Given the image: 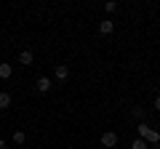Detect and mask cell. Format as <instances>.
<instances>
[{"instance_id": "30bf717a", "label": "cell", "mask_w": 160, "mask_h": 149, "mask_svg": "<svg viewBox=\"0 0 160 149\" xmlns=\"http://www.w3.org/2000/svg\"><path fill=\"white\" fill-rule=\"evenodd\" d=\"M131 115H133V117H136V120H142V123H144V120H147V112H144V109H142V107H133V109H131Z\"/></svg>"}, {"instance_id": "8fae6325", "label": "cell", "mask_w": 160, "mask_h": 149, "mask_svg": "<svg viewBox=\"0 0 160 149\" xmlns=\"http://www.w3.org/2000/svg\"><path fill=\"white\" fill-rule=\"evenodd\" d=\"M131 149H149V144L144 141V138H133V144H131Z\"/></svg>"}, {"instance_id": "ba28073f", "label": "cell", "mask_w": 160, "mask_h": 149, "mask_svg": "<svg viewBox=\"0 0 160 149\" xmlns=\"http://www.w3.org/2000/svg\"><path fill=\"white\" fill-rule=\"evenodd\" d=\"M11 101H13L11 93H6V91L0 93V109H8V107H11Z\"/></svg>"}, {"instance_id": "9a60e30c", "label": "cell", "mask_w": 160, "mask_h": 149, "mask_svg": "<svg viewBox=\"0 0 160 149\" xmlns=\"http://www.w3.org/2000/svg\"><path fill=\"white\" fill-rule=\"evenodd\" d=\"M3 149H11V147H3Z\"/></svg>"}, {"instance_id": "7a4b0ae2", "label": "cell", "mask_w": 160, "mask_h": 149, "mask_svg": "<svg viewBox=\"0 0 160 149\" xmlns=\"http://www.w3.org/2000/svg\"><path fill=\"white\" fill-rule=\"evenodd\" d=\"M102 147L104 149H115L118 147V133L115 131H104L102 133Z\"/></svg>"}, {"instance_id": "5b68a950", "label": "cell", "mask_w": 160, "mask_h": 149, "mask_svg": "<svg viewBox=\"0 0 160 149\" xmlns=\"http://www.w3.org/2000/svg\"><path fill=\"white\" fill-rule=\"evenodd\" d=\"M112 32H115V22H109V19L99 22V35H112Z\"/></svg>"}, {"instance_id": "52a82bcc", "label": "cell", "mask_w": 160, "mask_h": 149, "mask_svg": "<svg viewBox=\"0 0 160 149\" xmlns=\"http://www.w3.org/2000/svg\"><path fill=\"white\" fill-rule=\"evenodd\" d=\"M11 74H13V67H11V64H0V80H8Z\"/></svg>"}, {"instance_id": "9c48e42d", "label": "cell", "mask_w": 160, "mask_h": 149, "mask_svg": "<svg viewBox=\"0 0 160 149\" xmlns=\"http://www.w3.org/2000/svg\"><path fill=\"white\" fill-rule=\"evenodd\" d=\"M24 141H27V133L24 131H13V147H22Z\"/></svg>"}, {"instance_id": "6da1fadb", "label": "cell", "mask_w": 160, "mask_h": 149, "mask_svg": "<svg viewBox=\"0 0 160 149\" xmlns=\"http://www.w3.org/2000/svg\"><path fill=\"white\" fill-rule=\"evenodd\" d=\"M136 133H139V138H144V141L149 144V147L160 144V131L149 128V125H147V120H144V123H139V125H136Z\"/></svg>"}, {"instance_id": "4fadbf2b", "label": "cell", "mask_w": 160, "mask_h": 149, "mask_svg": "<svg viewBox=\"0 0 160 149\" xmlns=\"http://www.w3.org/2000/svg\"><path fill=\"white\" fill-rule=\"evenodd\" d=\"M152 107H155V109L160 112V96H155V104H152Z\"/></svg>"}, {"instance_id": "3957f363", "label": "cell", "mask_w": 160, "mask_h": 149, "mask_svg": "<svg viewBox=\"0 0 160 149\" xmlns=\"http://www.w3.org/2000/svg\"><path fill=\"white\" fill-rule=\"evenodd\" d=\"M53 80H56V83L69 80V67H67V64H56V67H53Z\"/></svg>"}, {"instance_id": "7c38bea8", "label": "cell", "mask_w": 160, "mask_h": 149, "mask_svg": "<svg viewBox=\"0 0 160 149\" xmlns=\"http://www.w3.org/2000/svg\"><path fill=\"white\" fill-rule=\"evenodd\" d=\"M104 11H107V13H115V11H118V3H115V0H109V3H104Z\"/></svg>"}, {"instance_id": "8992f818", "label": "cell", "mask_w": 160, "mask_h": 149, "mask_svg": "<svg viewBox=\"0 0 160 149\" xmlns=\"http://www.w3.org/2000/svg\"><path fill=\"white\" fill-rule=\"evenodd\" d=\"M32 61H35V53L32 51H22V53H19V64H22V67H29Z\"/></svg>"}, {"instance_id": "5bb4252c", "label": "cell", "mask_w": 160, "mask_h": 149, "mask_svg": "<svg viewBox=\"0 0 160 149\" xmlns=\"http://www.w3.org/2000/svg\"><path fill=\"white\" fill-rule=\"evenodd\" d=\"M149 149H160V144H155V147H149Z\"/></svg>"}, {"instance_id": "277c9868", "label": "cell", "mask_w": 160, "mask_h": 149, "mask_svg": "<svg viewBox=\"0 0 160 149\" xmlns=\"http://www.w3.org/2000/svg\"><path fill=\"white\" fill-rule=\"evenodd\" d=\"M35 88H38V93H48V91L53 88V83H51V77H38Z\"/></svg>"}]
</instances>
